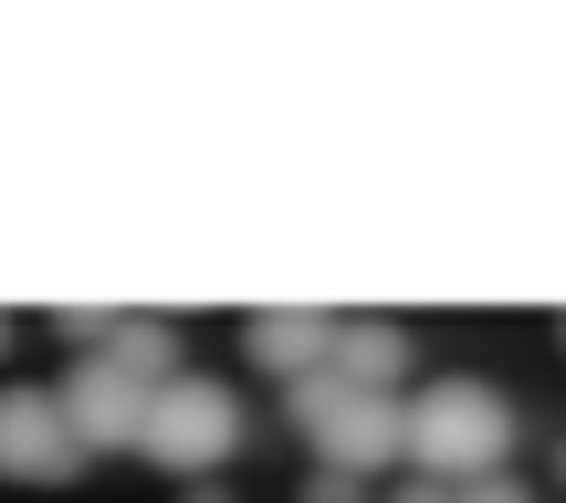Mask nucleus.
Wrapping results in <instances>:
<instances>
[{
  "instance_id": "11",
  "label": "nucleus",
  "mask_w": 566,
  "mask_h": 503,
  "mask_svg": "<svg viewBox=\"0 0 566 503\" xmlns=\"http://www.w3.org/2000/svg\"><path fill=\"white\" fill-rule=\"evenodd\" d=\"M399 503H462V493H451V483H430V472H420V483H409Z\"/></svg>"
},
{
  "instance_id": "6",
  "label": "nucleus",
  "mask_w": 566,
  "mask_h": 503,
  "mask_svg": "<svg viewBox=\"0 0 566 503\" xmlns=\"http://www.w3.org/2000/svg\"><path fill=\"white\" fill-rule=\"evenodd\" d=\"M336 325L346 315H325V304H263V315H242V346H252V367H273L283 388H304V378L336 367Z\"/></svg>"
},
{
  "instance_id": "5",
  "label": "nucleus",
  "mask_w": 566,
  "mask_h": 503,
  "mask_svg": "<svg viewBox=\"0 0 566 503\" xmlns=\"http://www.w3.org/2000/svg\"><path fill=\"white\" fill-rule=\"evenodd\" d=\"M53 399H63V430H74L84 451H137V430H147V388L116 378L105 357H74Z\"/></svg>"
},
{
  "instance_id": "4",
  "label": "nucleus",
  "mask_w": 566,
  "mask_h": 503,
  "mask_svg": "<svg viewBox=\"0 0 566 503\" xmlns=\"http://www.w3.org/2000/svg\"><path fill=\"white\" fill-rule=\"evenodd\" d=\"M74 472H84V441L63 430V399L53 388H0V483L53 493Z\"/></svg>"
},
{
  "instance_id": "1",
  "label": "nucleus",
  "mask_w": 566,
  "mask_h": 503,
  "mask_svg": "<svg viewBox=\"0 0 566 503\" xmlns=\"http://www.w3.org/2000/svg\"><path fill=\"white\" fill-rule=\"evenodd\" d=\"M504 451H514L504 388H483V378H430L420 399H409V462H420L430 483H483V472H504Z\"/></svg>"
},
{
  "instance_id": "10",
  "label": "nucleus",
  "mask_w": 566,
  "mask_h": 503,
  "mask_svg": "<svg viewBox=\"0 0 566 503\" xmlns=\"http://www.w3.org/2000/svg\"><path fill=\"white\" fill-rule=\"evenodd\" d=\"M304 503H357V472H315V483H304Z\"/></svg>"
},
{
  "instance_id": "8",
  "label": "nucleus",
  "mask_w": 566,
  "mask_h": 503,
  "mask_svg": "<svg viewBox=\"0 0 566 503\" xmlns=\"http://www.w3.org/2000/svg\"><path fill=\"white\" fill-rule=\"evenodd\" d=\"M95 357L116 367V378H137V388H168V378H179V325H168V315H116Z\"/></svg>"
},
{
  "instance_id": "2",
  "label": "nucleus",
  "mask_w": 566,
  "mask_h": 503,
  "mask_svg": "<svg viewBox=\"0 0 566 503\" xmlns=\"http://www.w3.org/2000/svg\"><path fill=\"white\" fill-rule=\"evenodd\" d=\"M283 409H294V430L315 441V472H388L409 451V399H378V388H346L336 367L304 388H283Z\"/></svg>"
},
{
  "instance_id": "7",
  "label": "nucleus",
  "mask_w": 566,
  "mask_h": 503,
  "mask_svg": "<svg viewBox=\"0 0 566 503\" xmlns=\"http://www.w3.org/2000/svg\"><path fill=\"white\" fill-rule=\"evenodd\" d=\"M336 378H346V388H378V399H399V378H409V325L346 315V325H336Z\"/></svg>"
},
{
  "instance_id": "9",
  "label": "nucleus",
  "mask_w": 566,
  "mask_h": 503,
  "mask_svg": "<svg viewBox=\"0 0 566 503\" xmlns=\"http://www.w3.org/2000/svg\"><path fill=\"white\" fill-rule=\"evenodd\" d=\"M451 493H462V503H535L514 472H483V483H451Z\"/></svg>"
},
{
  "instance_id": "13",
  "label": "nucleus",
  "mask_w": 566,
  "mask_h": 503,
  "mask_svg": "<svg viewBox=\"0 0 566 503\" xmlns=\"http://www.w3.org/2000/svg\"><path fill=\"white\" fill-rule=\"evenodd\" d=\"M556 472H566V451H556Z\"/></svg>"
},
{
  "instance_id": "12",
  "label": "nucleus",
  "mask_w": 566,
  "mask_h": 503,
  "mask_svg": "<svg viewBox=\"0 0 566 503\" xmlns=\"http://www.w3.org/2000/svg\"><path fill=\"white\" fill-rule=\"evenodd\" d=\"M11 325H21V315H0V346H11Z\"/></svg>"
},
{
  "instance_id": "3",
  "label": "nucleus",
  "mask_w": 566,
  "mask_h": 503,
  "mask_svg": "<svg viewBox=\"0 0 566 503\" xmlns=\"http://www.w3.org/2000/svg\"><path fill=\"white\" fill-rule=\"evenodd\" d=\"M137 451H147V462H168V472H210V462H231V451H242V399H231L221 378H200V367H179L168 388H147V430H137Z\"/></svg>"
}]
</instances>
